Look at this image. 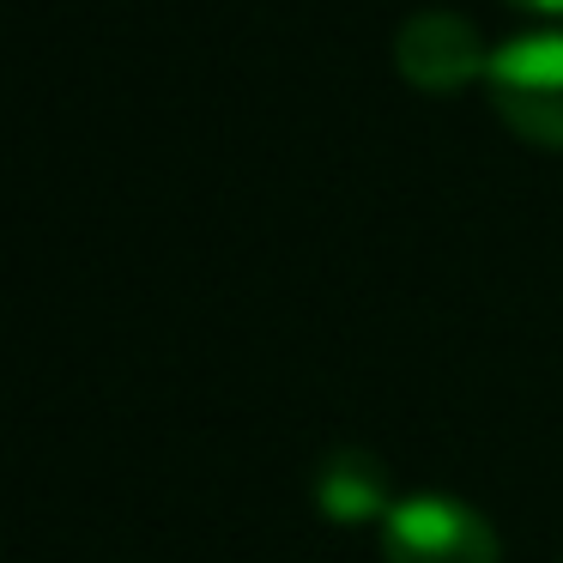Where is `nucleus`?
<instances>
[{"label": "nucleus", "instance_id": "1", "mask_svg": "<svg viewBox=\"0 0 563 563\" xmlns=\"http://www.w3.org/2000/svg\"><path fill=\"white\" fill-rule=\"evenodd\" d=\"M485 98L521 140L563 152V31H527L497 43Z\"/></svg>", "mask_w": 563, "mask_h": 563}, {"label": "nucleus", "instance_id": "2", "mask_svg": "<svg viewBox=\"0 0 563 563\" xmlns=\"http://www.w3.org/2000/svg\"><path fill=\"white\" fill-rule=\"evenodd\" d=\"M382 563H497V527L449 490H418L382 521Z\"/></svg>", "mask_w": 563, "mask_h": 563}, {"label": "nucleus", "instance_id": "3", "mask_svg": "<svg viewBox=\"0 0 563 563\" xmlns=\"http://www.w3.org/2000/svg\"><path fill=\"white\" fill-rule=\"evenodd\" d=\"M394 67L412 91L430 98H454L466 86H485L490 74V49L478 37L473 19L461 13H412L394 37Z\"/></svg>", "mask_w": 563, "mask_h": 563}, {"label": "nucleus", "instance_id": "4", "mask_svg": "<svg viewBox=\"0 0 563 563\" xmlns=\"http://www.w3.org/2000/svg\"><path fill=\"white\" fill-rule=\"evenodd\" d=\"M394 503H400V497H394V478H388V466H382L369 449H333L328 461H321L316 509L328 515V521H345V527L388 521Z\"/></svg>", "mask_w": 563, "mask_h": 563}, {"label": "nucleus", "instance_id": "5", "mask_svg": "<svg viewBox=\"0 0 563 563\" xmlns=\"http://www.w3.org/2000/svg\"><path fill=\"white\" fill-rule=\"evenodd\" d=\"M509 7H521V13H563V0H509Z\"/></svg>", "mask_w": 563, "mask_h": 563}]
</instances>
